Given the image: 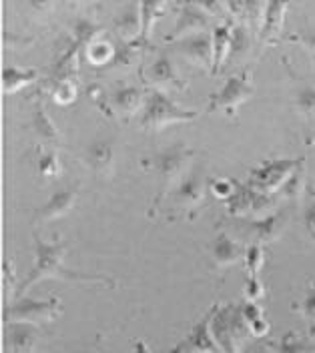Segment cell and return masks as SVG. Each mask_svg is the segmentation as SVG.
<instances>
[{
  "label": "cell",
  "instance_id": "cell-37",
  "mask_svg": "<svg viewBox=\"0 0 315 353\" xmlns=\"http://www.w3.org/2000/svg\"><path fill=\"white\" fill-rule=\"evenodd\" d=\"M50 90H52V97L61 103V105H68L74 101L77 97V85L74 81H50Z\"/></svg>",
  "mask_w": 315,
  "mask_h": 353
},
{
  "label": "cell",
  "instance_id": "cell-14",
  "mask_svg": "<svg viewBox=\"0 0 315 353\" xmlns=\"http://www.w3.org/2000/svg\"><path fill=\"white\" fill-rule=\"evenodd\" d=\"M79 199V187L72 185V187H65V189H59L57 193H52L50 199L46 201L43 207L37 209L34 213V221L37 223H48V221L61 219L68 215L74 207Z\"/></svg>",
  "mask_w": 315,
  "mask_h": 353
},
{
  "label": "cell",
  "instance_id": "cell-43",
  "mask_svg": "<svg viewBox=\"0 0 315 353\" xmlns=\"http://www.w3.org/2000/svg\"><path fill=\"white\" fill-rule=\"evenodd\" d=\"M135 353H151V350L147 347V343H145V341H136Z\"/></svg>",
  "mask_w": 315,
  "mask_h": 353
},
{
  "label": "cell",
  "instance_id": "cell-9",
  "mask_svg": "<svg viewBox=\"0 0 315 353\" xmlns=\"http://www.w3.org/2000/svg\"><path fill=\"white\" fill-rule=\"evenodd\" d=\"M63 315V303L59 297L39 301L28 295L17 299L10 309L6 311V323L17 321V323H32V325H43V323H52Z\"/></svg>",
  "mask_w": 315,
  "mask_h": 353
},
{
  "label": "cell",
  "instance_id": "cell-15",
  "mask_svg": "<svg viewBox=\"0 0 315 353\" xmlns=\"http://www.w3.org/2000/svg\"><path fill=\"white\" fill-rule=\"evenodd\" d=\"M145 79L149 85L155 87V90H161V92H165L169 88H177V90L185 88L179 72H177V68H175L171 57L167 52L159 54L157 59L149 65L147 72H145Z\"/></svg>",
  "mask_w": 315,
  "mask_h": 353
},
{
  "label": "cell",
  "instance_id": "cell-6",
  "mask_svg": "<svg viewBox=\"0 0 315 353\" xmlns=\"http://www.w3.org/2000/svg\"><path fill=\"white\" fill-rule=\"evenodd\" d=\"M207 193V171L203 165H195L181 183L171 191L169 205H171V219L183 217L189 211H195Z\"/></svg>",
  "mask_w": 315,
  "mask_h": 353
},
{
  "label": "cell",
  "instance_id": "cell-18",
  "mask_svg": "<svg viewBox=\"0 0 315 353\" xmlns=\"http://www.w3.org/2000/svg\"><path fill=\"white\" fill-rule=\"evenodd\" d=\"M145 92L143 88L125 85V87L114 88L109 97V110L116 114L119 119H131L135 112L143 110L145 107Z\"/></svg>",
  "mask_w": 315,
  "mask_h": 353
},
{
  "label": "cell",
  "instance_id": "cell-27",
  "mask_svg": "<svg viewBox=\"0 0 315 353\" xmlns=\"http://www.w3.org/2000/svg\"><path fill=\"white\" fill-rule=\"evenodd\" d=\"M249 52H251L249 26L245 22H237V24H233V30H231V52H229V61L241 63V61L247 59Z\"/></svg>",
  "mask_w": 315,
  "mask_h": 353
},
{
  "label": "cell",
  "instance_id": "cell-16",
  "mask_svg": "<svg viewBox=\"0 0 315 353\" xmlns=\"http://www.w3.org/2000/svg\"><path fill=\"white\" fill-rule=\"evenodd\" d=\"M41 341V330L32 323H6V350L8 353H34Z\"/></svg>",
  "mask_w": 315,
  "mask_h": 353
},
{
  "label": "cell",
  "instance_id": "cell-4",
  "mask_svg": "<svg viewBox=\"0 0 315 353\" xmlns=\"http://www.w3.org/2000/svg\"><path fill=\"white\" fill-rule=\"evenodd\" d=\"M197 117H199L197 110L183 109L173 99H169L167 92L151 90V94L145 101V107L141 110L139 125L145 131L159 132L163 131L165 127H169V125L189 123V121H195Z\"/></svg>",
  "mask_w": 315,
  "mask_h": 353
},
{
  "label": "cell",
  "instance_id": "cell-33",
  "mask_svg": "<svg viewBox=\"0 0 315 353\" xmlns=\"http://www.w3.org/2000/svg\"><path fill=\"white\" fill-rule=\"evenodd\" d=\"M245 269L249 277H259L263 263H265V245L259 243H249L245 247Z\"/></svg>",
  "mask_w": 315,
  "mask_h": 353
},
{
  "label": "cell",
  "instance_id": "cell-36",
  "mask_svg": "<svg viewBox=\"0 0 315 353\" xmlns=\"http://www.w3.org/2000/svg\"><path fill=\"white\" fill-rule=\"evenodd\" d=\"M39 171L41 175L46 176V179H52L61 173V165H59V154H57V149H46L41 153V159H39Z\"/></svg>",
  "mask_w": 315,
  "mask_h": 353
},
{
  "label": "cell",
  "instance_id": "cell-31",
  "mask_svg": "<svg viewBox=\"0 0 315 353\" xmlns=\"http://www.w3.org/2000/svg\"><path fill=\"white\" fill-rule=\"evenodd\" d=\"M275 353H315V341L297 335L295 331H289L277 343V352Z\"/></svg>",
  "mask_w": 315,
  "mask_h": 353
},
{
  "label": "cell",
  "instance_id": "cell-28",
  "mask_svg": "<svg viewBox=\"0 0 315 353\" xmlns=\"http://www.w3.org/2000/svg\"><path fill=\"white\" fill-rule=\"evenodd\" d=\"M241 311H243V317H245V323H247L249 331L253 337L261 339L270 333V321L265 317V311L259 303H251V301H243L241 303Z\"/></svg>",
  "mask_w": 315,
  "mask_h": 353
},
{
  "label": "cell",
  "instance_id": "cell-21",
  "mask_svg": "<svg viewBox=\"0 0 315 353\" xmlns=\"http://www.w3.org/2000/svg\"><path fill=\"white\" fill-rule=\"evenodd\" d=\"M287 8H289L287 2H265L263 22H261V30H259L261 43L275 44L279 41V37L283 32Z\"/></svg>",
  "mask_w": 315,
  "mask_h": 353
},
{
  "label": "cell",
  "instance_id": "cell-20",
  "mask_svg": "<svg viewBox=\"0 0 315 353\" xmlns=\"http://www.w3.org/2000/svg\"><path fill=\"white\" fill-rule=\"evenodd\" d=\"M85 165L96 176H111L114 167V147L109 139H96L87 147Z\"/></svg>",
  "mask_w": 315,
  "mask_h": 353
},
{
  "label": "cell",
  "instance_id": "cell-7",
  "mask_svg": "<svg viewBox=\"0 0 315 353\" xmlns=\"http://www.w3.org/2000/svg\"><path fill=\"white\" fill-rule=\"evenodd\" d=\"M301 159L303 157H299V159H287V157L285 159H270L249 173L247 185L259 193L277 195L279 189L285 185V181L297 169V165L301 163Z\"/></svg>",
  "mask_w": 315,
  "mask_h": 353
},
{
  "label": "cell",
  "instance_id": "cell-24",
  "mask_svg": "<svg viewBox=\"0 0 315 353\" xmlns=\"http://www.w3.org/2000/svg\"><path fill=\"white\" fill-rule=\"evenodd\" d=\"M39 79L37 68H21V66H6L2 70V92L4 94H14L21 88L34 83Z\"/></svg>",
  "mask_w": 315,
  "mask_h": 353
},
{
  "label": "cell",
  "instance_id": "cell-23",
  "mask_svg": "<svg viewBox=\"0 0 315 353\" xmlns=\"http://www.w3.org/2000/svg\"><path fill=\"white\" fill-rule=\"evenodd\" d=\"M231 30L233 26L231 24H215V28L211 30L213 32V68L211 72L217 74L227 61H229V52H231Z\"/></svg>",
  "mask_w": 315,
  "mask_h": 353
},
{
  "label": "cell",
  "instance_id": "cell-19",
  "mask_svg": "<svg viewBox=\"0 0 315 353\" xmlns=\"http://www.w3.org/2000/svg\"><path fill=\"white\" fill-rule=\"evenodd\" d=\"M141 28H143V19H141V6L139 4H127L113 21L114 37L123 44H135L141 39Z\"/></svg>",
  "mask_w": 315,
  "mask_h": 353
},
{
  "label": "cell",
  "instance_id": "cell-26",
  "mask_svg": "<svg viewBox=\"0 0 315 353\" xmlns=\"http://www.w3.org/2000/svg\"><path fill=\"white\" fill-rule=\"evenodd\" d=\"M139 6H141V19H143V28H141L139 44H141V46H147L151 34H153L155 22H157L159 17L169 8V4H167V2H141Z\"/></svg>",
  "mask_w": 315,
  "mask_h": 353
},
{
  "label": "cell",
  "instance_id": "cell-41",
  "mask_svg": "<svg viewBox=\"0 0 315 353\" xmlns=\"http://www.w3.org/2000/svg\"><path fill=\"white\" fill-rule=\"evenodd\" d=\"M293 43L301 44L307 52L315 54V28H303L297 34H292Z\"/></svg>",
  "mask_w": 315,
  "mask_h": 353
},
{
  "label": "cell",
  "instance_id": "cell-38",
  "mask_svg": "<svg viewBox=\"0 0 315 353\" xmlns=\"http://www.w3.org/2000/svg\"><path fill=\"white\" fill-rule=\"evenodd\" d=\"M265 293V287L261 283L259 277H249L245 279V285H243V297L245 301H251V303H257Z\"/></svg>",
  "mask_w": 315,
  "mask_h": 353
},
{
  "label": "cell",
  "instance_id": "cell-42",
  "mask_svg": "<svg viewBox=\"0 0 315 353\" xmlns=\"http://www.w3.org/2000/svg\"><path fill=\"white\" fill-rule=\"evenodd\" d=\"M245 353H273L270 343H263V341H257V343H253V345H249Z\"/></svg>",
  "mask_w": 315,
  "mask_h": 353
},
{
  "label": "cell",
  "instance_id": "cell-22",
  "mask_svg": "<svg viewBox=\"0 0 315 353\" xmlns=\"http://www.w3.org/2000/svg\"><path fill=\"white\" fill-rule=\"evenodd\" d=\"M30 127H32L34 137L39 139V143L45 147V151L46 149L59 147V131H57L54 123L50 121V117L46 114L43 101H37V103H34L32 119H30Z\"/></svg>",
  "mask_w": 315,
  "mask_h": 353
},
{
  "label": "cell",
  "instance_id": "cell-2",
  "mask_svg": "<svg viewBox=\"0 0 315 353\" xmlns=\"http://www.w3.org/2000/svg\"><path fill=\"white\" fill-rule=\"evenodd\" d=\"M193 157H195V151L187 147L185 143H175L153 157V169L159 176V193L151 207V215L157 213L161 203L167 199V193H171L179 185L181 179L193 169L191 167Z\"/></svg>",
  "mask_w": 315,
  "mask_h": 353
},
{
  "label": "cell",
  "instance_id": "cell-44",
  "mask_svg": "<svg viewBox=\"0 0 315 353\" xmlns=\"http://www.w3.org/2000/svg\"><path fill=\"white\" fill-rule=\"evenodd\" d=\"M79 353H90V352H79Z\"/></svg>",
  "mask_w": 315,
  "mask_h": 353
},
{
  "label": "cell",
  "instance_id": "cell-5",
  "mask_svg": "<svg viewBox=\"0 0 315 353\" xmlns=\"http://www.w3.org/2000/svg\"><path fill=\"white\" fill-rule=\"evenodd\" d=\"M227 213L235 219H265L273 215L277 209V195H265L251 189L247 183L235 181V193L225 201Z\"/></svg>",
  "mask_w": 315,
  "mask_h": 353
},
{
  "label": "cell",
  "instance_id": "cell-10",
  "mask_svg": "<svg viewBox=\"0 0 315 353\" xmlns=\"http://www.w3.org/2000/svg\"><path fill=\"white\" fill-rule=\"evenodd\" d=\"M287 223H289L287 211H275L265 219H237L235 229L239 231L241 239H245V241L267 245V243H275L283 235V231L287 229Z\"/></svg>",
  "mask_w": 315,
  "mask_h": 353
},
{
  "label": "cell",
  "instance_id": "cell-3",
  "mask_svg": "<svg viewBox=\"0 0 315 353\" xmlns=\"http://www.w3.org/2000/svg\"><path fill=\"white\" fill-rule=\"evenodd\" d=\"M211 333L221 353H241L247 337L251 335L241 305H213Z\"/></svg>",
  "mask_w": 315,
  "mask_h": 353
},
{
  "label": "cell",
  "instance_id": "cell-12",
  "mask_svg": "<svg viewBox=\"0 0 315 353\" xmlns=\"http://www.w3.org/2000/svg\"><path fill=\"white\" fill-rule=\"evenodd\" d=\"M211 315H213V307L205 313L201 321L195 323V327L189 331V335L179 345L171 350V353H221L211 333Z\"/></svg>",
  "mask_w": 315,
  "mask_h": 353
},
{
  "label": "cell",
  "instance_id": "cell-39",
  "mask_svg": "<svg viewBox=\"0 0 315 353\" xmlns=\"http://www.w3.org/2000/svg\"><path fill=\"white\" fill-rule=\"evenodd\" d=\"M211 193L217 199H223V201H229L235 193V181L231 179H215L211 181Z\"/></svg>",
  "mask_w": 315,
  "mask_h": 353
},
{
  "label": "cell",
  "instance_id": "cell-13",
  "mask_svg": "<svg viewBox=\"0 0 315 353\" xmlns=\"http://www.w3.org/2000/svg\"><path fill=\"white\" fill-rule=\"evenodd\" d=\"M175 52L201 68H213V32H199L173 43Z\"/></svg>",
  "mask_w": 315,
  "mask_h": 353
},
{
  "label": "cell",
  "instance_id": "cell-25",
  "mask_svg": "<svg viewBox=\"0 0 315 353\" xmlns=\"http://www.w3.org/2000/svg\"><path fill=\"white\" fill-rule=\"evenodd\" d=\"M293 105L307 125H315V85L301 81L293 92Z\"/></svg>",
  "mask_w": 315,
  "mask_h": 353
},
{
  "label": "cell",
  "instance_id": "cell-29",
  "mask_svg": "<svg viewBox=\"0 0 315 353\" xmlns=\"http://www.w3.org/2000/svg\"><path fill=\"white\" fill-rule=\"evenodd\" d=\"M307 189V171H305V159H301V163L297 165V169L293 171L292 176L285 181V185L279 189V197L289 199V201H297L303 197Z\"/></svg>",
  "mask_w": 315,
  "mask_h": 353
},
{
  "label": "cell",
  "instance_id": "cell-40",
  "mask_svg": "<svg viewBox=\"0 0 315 353\" xmlns=\"http://www.w3.org/2000/svg\"><path fill=\"white\" fill-rule=\"evenodd\" d=\"M303 227L307 235L315 241V195L307 199L303 205Z\"/></svg>",
  "mask_w": 315,
  "mask_h": 353
},
{
  "label": "cell",
  "instance_id": "cell-32",
  "mask_svg": "<svg viewBox=\"0 0 315 353\" xmlns=\"http://www.w3.org/2000/svg\"><path fill=\"white\" fill-rule=\"evenodd\" d=\"M114 52H116V48H113V44L99 39L87 48V59L92 66H109L114 59Z\"/></svg>",
  "mask_w": 315,
  "mask_h": 353
},
{
  "label": "cell",
  "instance_id": "cell-8",
  "mask_svg": "<svg viewBox=\"0 0 315 353\" xmlns=\"http://www.w3.org/2000/svg\"><path fill=\"white\" fill-rule=\"evenodd\" d=\"M253 92H255V88L251 85V72L245 68L239 74L229 77L225 81V85L221 87V90L209 97L207 110L209 112L221 110V112H225L227 117H235L237 109L243 103H247L249 99L253 97Z\"/></svg>",
  "mask_w": 315,
  "mask_h": 353
},
{
  "label": "cell",
  "instance_id": "cell-1",
  "mask_svg": "<svg viewBox=\"0 0 315 353\" xmlns=\"http://www.w3.org/2000/svg\"><path fill=\"white\" fill-rule=\"evenodd\" d=\"M57 237V243L43 241L34 233V265L28 271L26 279L17 289V299L24 297L28 289L37 285L39 281L45 279H61V281H81V283H101L107 287H116L113 277L105 273H85V271H74L65 265V243H61V237Z\"/></svg>",
  "mask_w": 315,
  "mask_h": 353
},
{
  "label": "cell",
  "instance_id": "cell-11",
  "mask_svg": "<svg viewBox=\"0 0 315 353\" xmlns=\"http://www.w3.org/2000/svg\"><path fill=\"white\" fill-rule=\"evenodd\" d=\"M213 17L203 8L201 4L197 2H187L179 8V14H177V22L173 26V32L165 39L169 44L177 43L185 37H191V34H199V32H209L213 30Z\"/></svg>",
  "mask_w": 315,
  "mask_h": 353
},
{
  "label": "cell",
  "instance_id": "cell-34",
  "mask_svg": "<svg viewBox=\"0 0 315 353\" xmlns=\"http://www.w3.org/2000/svg\"><path fill=\"white\" fill-rule=\"evenodd\" d=\"M299 313L307 325L309 335H315V279L307 285V291H305L301 305H299Z\"/></svg>",
  "mask_w": 315,
  "mask_h": 353
},
{
  "label": "cell",
  "instance_id": "cell-30",
  "mask_svg": "<svg viewBox=\"0 0 315 353\" xmlns=\"http://www.w3.org/2000/svg\"><path fill=\"white\" fill-rule=\"evenodd\" d=\"M72 32H74V44L79 48H89L94 41H99L101 26L96 22L89 21V19H77Z\"/></svg>",
  "mask_w": 315,
  "mask_h": 353
},
{
  "label": "cell",
  "instance_id": "cell-35",
  "mask_svg": "<svg viewBox=\"0 0 315 353\" xmlns=\"http://www.w3.org/2000/svg\"><path fill=\"white\" fill-rule=\"evenodd\" d=\"M135 44H123L121 48H116L114 59L111 61L109 68H123L125 70L131 65H135L136 57H139V48H135Z\"/></svg>",
  "mask_w": 315,
  "mask_h": 353
},
{
  "label": "cell",
  "instance_id": "cell-17",
  "mask_svg": "<svg viewBox=\"0 0 315 353\" xmlns=\"http://www.w3.org/2000/svg\"><path fill=\"white\" fill-rule=\"evenodd\" d=\"M209 257H211V267L221 271V269H227V267L235 265L239 259H243L245 257V247L237 239H233L227 231H221L213 239Z\"/></svg>",
  "mask_w": 315,
  "mask_h": 353
}]
</instances>
